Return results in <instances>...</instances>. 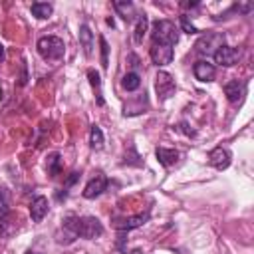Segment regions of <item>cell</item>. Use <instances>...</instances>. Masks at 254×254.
I'll return each mask as SVG.
<instances>
[{"label": "cell", "mask_w": 254, "mask_h": 254, "mask_svg": "<svg viewBox=\"0 0 254 254\" xmlns=\"http://www.w3.org/2000/svg\"><path fill=\"white\" fill-rule=\"evenodd\" d=\"M155 91H157L161 101H167L169 97H173L177 91V83H175L173 75L167 71H159L155 75Z\"/></svg>", "instance_id": "5"}, {"label": "cell", "mask_w": 254, "mask_h": 254, "mask_svg": "<svg viewBox=\"0 0 254 254\" xmlns=\"http://www.w3.org/2000/svg\"><path fill=\"white\" fill-rule=\"evenodd\" d=\"M212 58H214V62H216L218 65H222V67H232V65H236L238 60H240V50H238V48H232V46H222V48H218V50L212 54Z\"/></svg>", "instance_id": "6"}, {"label": "cell", "mask_w": 254, "mask_h": 254, "mask_svg": "<svg viewBox=\"0 0 254 254\" xmlns=\"http://www.w3.org/2000/svg\"><path fill=\"white\" fill-rule=\"evenodd\" d=\"M107 189V179L103 177V175H97V177H93L87 185H85V189H83V198H95V196H99L103 190Z\"/></svg>", "instance_id": "12"}, {"label": "cell", "mask_w": 254, "mask_h": 254, "mask_svg": "<svg viewBox=\"0 0 254 254\" xmlns=\"http://www.w3.org/2000/svg\"><path fill=\"white\" fill-rule=\"evenodd\" d=\"M121 85H123L125 91H135L141 85V75L137 71H127L123 75V79H121Z\"/></svg>", "instance_id": "21"}, {"label": "cell", "mask_w": 254, "mask_h": 254, "mask_svg": "<svg viewBox=\"0 0 254 254\" xmlns=\"http://www.w3.org/2000/svg\"><path fill=\"white\" fill-rule=\"evenodd\" d=\"M36 48H38V54L46 62H60L65 56V44L58 36H42L38 40Z\"/></svg>", "instance_id": "2"}, {"label": "cell", "mask_w": 254, "mask_h": 254, "mask_svg": "<svg viewBox=\"0 0 254 254\" xmlns=\"http://www.w3.org/2000/svg\"><path fill=\"white\" fill-rule=\"evenodd\" d=\"M2 60H4V46L0 44V62H2Z\"/></svg>", "instance_id": "29"}, {"label": "cell", "mask_w": 254, "mask_h": 254, "mask_svg": "<svg viewBox=\"0 0 254 254\" xmlns=\"http://www.w3.org/2000/svg\"><path fill=\"white\" fill-rule=\"evenodd\" d=\"M151 36H153V42L155 44L175 46L179 42V26L173 20H155L153 22Z\"/></svg>", "instance_id": "3"}, {"label": "cell", "mask_w": 254, "mask_h": 254, "mask_svg": "<svg viewBox=\"0 0 254 254\" xmlns=\"http://www.w3.org/2000/svg\"><path fill=\"white\" fill-rule=\"evenodd\" d=\"M6 214H8V200H6L4 190H0V220L6 218Z\"/></svg>", "instance_id": "26"}, {"label": "cell", "mask_w": 254, "mask_h": 254, "mask_svg": "<svg viewBox=\"0 0 254 254\" xmlns=\"http://www.w3.org/2000/svg\"><path fill=\"white\" fill-rule=\"evenodd\" d=\"M147 220H149V212H141V214L127 216V218H115V220H113V226H115L117 230H133V228L143 226Z\"/></svg>", "instance_id": "8"}, {"label": "cell", "mask_w": 254, "mask_h": 254, "mask_svg": "<svg viewBox=\"0 0 254 254\" xmlns=\"http://www.w3.org/2000/svg\"><path fill=\"white\" fill-rule=\"evenodd\" d=\"M155 155H157V161L163 167H173L179 161V157H181V153L177 149H167V147H157Z\"/></svg>", "instance_id": "15"}, {"label": "cell", "mask_w": 254, "mask_h": 254, "mask_svg": "<svg viewBox=\"0 0 254 254\" xmlns=\"http://www.w3.org/2000/svg\"><path fill=\"white\" fill-rule=\"evenodd\" d=\"M151 60L155 65H167L173 62L175 58V52H173V46H165V44H153L151 46V52H149Z\"/></svg>", "instance_id": "7"}, {"label": "cell", "mask_w": 254, "mask_h": 254, "mask_svg": "<svg viewBox=\"0 0 254 254\" xmlns=\"http://www.w3.org/2000/svg\"><path fill=\"white\" fill-rule=\"evenodd\" d=\"M224 40H226V36H224L222 32H206V34H202V36L196 40L194 50H196L200 56H210V54H214L218 48L224 46Z\"/></svg>", "instance_id": "4"}, {"label": "cell", "mask_w": 254, "mask_h": 254, "mask_svg": "<svg viewBox=\"0 0 254 254\" xmlns=\"http://www.w3.org/2000/svg\"><path fill=\"white\" fill-rule=\"evenodd\" d=\"M87 77H89V83L93 85V89H97L95 97H97V105H103V95H101V77L95 69H87Z\"/></svg>", "instance_id": "23"}, {"label": "cell", "mask_w": 254, "mask_h": 254, "mask_svg": "<svg viewBox=\"0 0 254 254\" xmlns=\"http://www.w3.org/2000/svg\"><path fill=\"white\" fill-rule=\"evenodd\" d=\"M60 169H62V155L58 151H54L46 157V171H48L50 177H58Z\"/></svg>", "instance_id": "20"}, {"label": "cell", "mask_w": 254, "mask_h": 254, "mask_svg": "<svg viewBox=\"0 0 254 254\" xmlns=\"http://www.w3.org/2000/svg\"><path fill=\"white\" fill-rule=\"evenodd\" d=\"M30 10H32V14H34L38 20H48V18L54 14V6H52L50 2H34V4L30 6Z\"/></svg>", "instance_id": "19"}, {"label": "cell", "mask_w": 254, "mask_h": 254, "mask_svg": "<svg viewBox=\"0 0 254 254\" xmlns=\"http://www.w3.org/2000/svg\"><path fill=\"white\" fill-rule=\"evenodd\" d=\"M145 109H147V97H145V93H143V95H139L135 101L131 99V101L125 103L123 115H139V113H143Z\"/></svg>", "instance_id": "17"}, {"label": "cell", "mask_w": 254, "mask_h": 254, "mask_svg": "<svg viewBox=\"0 0 254 254\" xmlns=\"http://www.w3.org/2000/svg\"><path fill=\"white\" fill-rule=\"evenodd\" d=\"M194 6H198L196 2H183V8H194Z\"/></svg>", "instance_id": "28"}, {"label": "cell", "mask_w": 254, "mask_h": 254, "mask_svg": "<svg viewBox=\"0 0 254 254\" xmlns=\"http://www.w3.org/2000/svg\"><path fill=\"white\" fill-rule=\"evenodd\" d=\"M113 8H115V12L125 20V22H133L135 20V6H133V2H129V0H115L113 2Z\"/></svg>", "instance_id": "16"}, {"label": "cell", "mask_w": 254, "mask_h": 254, "mask_svg": "<svg viewBox=\"0 0 254 254\" xmlns=\"http://www.w3.org/2000/svg\"><path fill=\"white\" fill-rule=\"evenodd\" d=\"M192 73H194V77H196L198 81H212L214 75H216V69H214V65L208 64L206 60H198V62H194V65H192Z\"/></svg>", "instance_id": "11"}, {"label": "cell", "mask_w": 254, "mask_h": 254, "mask_svg": "<svg viewBox=\"0 0 254 254\" xmlns=\"http://www.w3.org/2000/svg\"><path fill=\"white\" fill-rule=\"evenodd\" d=\"M79 44L85 52V56H91L93 54V46H95V38H93V32L87 24H81L79 26Z\"/></svg>", "instance_id": "14"}, {"label": "cell", "mask_w": 254, "mask_h": 254, "mask_svg": "<svg viewBox=\"0 0 254 254\" xmlns=\"http://www.w3.org/2000/svg\"><path fill=\"white\" fill-rule=\"evenodd\" d=\"M230 161H232L230 153H228L226 149H222V147H216V149H212V151L208 153V163H210V167H214V169H218V171L228 169Z\"/></svg>", "instance_id": "10"}, {"label": "cell", "mask_w": 254, "mask_h": 254, "mask_svg": "<svg viewBox=\"0 0 254 254\" xmlns=\"http://www.w3.org/2000/svg\"><path fill=\"white\" fill-rule=\"evenodd\" d=\"M77 179H79V173H71V177L65 181V189H67V187H71V185H73Z\"/></svg>", "instance_id": "27"}, {"label": "cell", "mask_w": 254, "mask_h": 254, "mask_svg": "<svg viewBox=\"0 0 254 254\" xmlns=\"http://www.w3.org/2000/svg\"><path fill=\"white\" fill-rule=\"evenodd\" d=\"M103 143H105V137H103V131H101V127L99 125H91V129H89V145H91V149H95V151H99L101 147H103Z\"/></svg>", "instance_id": "22"}, {"label": "cell", "mask_w": 254, "mask_h": 254, "mask_svg": "<svg viewBox=\"0 0 254 254\" xmlns=\"http://www.w3.org/2000/svg\"><path fill=\"white\" fill-rule=\"evenodd\" d=\"M24 254H38V252H34V250H28V252H24Z\"/></svg>", "instance_id": "30"}, {"label": "cell", "mask_w": 254, "mask_h": 254, "mask_svg": "<svg viewBox=\"0 0 254 254\" xmlns=\"http://www.w3.org/2000/svg\"><path fill=\"white\" fill-rule=\"evenodd\" d=\"M181 26H183V30H185L187 34H198V32H200V30H198L190 20H189V16H187V14H181Z\"/></svg>", "instance_id": "25"}, {"label": "cell", "mask_w": 254, "mask_h": 254, "mask_svg": "<svg viewBox=\"0 0 254 254\" xmlns=\"http://www.w3.org/2000/svg\"><path fill=\"white\" fill-rule=\"evenodd\" d=\"M62 228H64V236L58 238L60 244H71L75 238L93 240V238H99L103 234V224L95 216L69 214L62 220Z\"/></svg>", "instance_id": "1"}, {"label": "cell", "mask_w": 254, "mask_h": 254, "mask_svg": "<svg viewBox=\"0 0 254 254\" xmlns=\"http://www.w3.org/2000/svg\"><path fill=\"white\" fill-rule=\"evenodd\" d=\"M99 48H101V67L107 69V65H109V60H107V56H109V46H107V40H105L103 36H99Z\"/></svg>", "instance_id": "24"}, {"label": "cell", "mask_w": 254, "mask_h": 254, "mask_svg": "<svg viewBox=\"0 0 254 254\" xmlns=\"http://www.w3.org/2000/svg\"><path fill=\"white\" fill-rule=\"evenodd\" d=\"M147 28H149V18H147V14H139L137 24H135V30H133V40H135V44H143V40H145V36H147Z\"/></svg>", "instance_id": "18"}, {"label": "cell", "mask_w": 254, "mask_h": 254, "mask_svg": "<svg viewBox=\"0 0 254 254\" xmlns=\"http://www.w3.org/2000/svg\"><path fill=\"white\" fill-rule=\"evenodd\" d=\"M224 95H226V99L230 101V103H242V99H244V95H246V87H244V83L242 81H238V79H232V81H228V83H224Z\"/></svg>", "instance_id": "9"}, {"label": "cell", "mask_w": 254, "mask_h": 254, "mask_svg": "<svg viewBox=\"0 0 254 254\" xmlns=\"http://www.w3.org/2000/svg\"><path fill=\"white\" fill-rule=\"evenodd\" d=\"M48 210H50L48 198L46 196H36L30 202V218H32V222H42L44 216L48 214Z\"/></svg>", "instance_id": "13"}]
</instances>
